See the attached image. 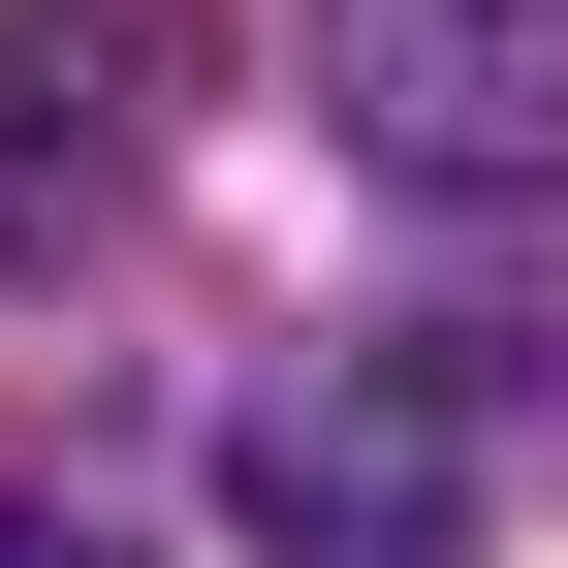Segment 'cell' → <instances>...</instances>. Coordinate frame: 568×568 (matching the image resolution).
<instances>
[{
  "label": "cell",
  "instance_id": "1",
  "mask_svg": "<svg viewBox=\"0 0 568 568\" xmlns=\"http://www.w3.org/2000/svg\"><path fill=\"white\" fill-rule=\"evenodd\" d=\"M253 537H284V568H474V506H443V443H316V410L253 443Z\"/></svg>",
  "mask_w": 568,
  "mask_h": 568
},
{
  "label": "cell",
  "instance_id": "2",
  "mask_svg": "<svg viewBox=\"0 0 568 568\" xmlns=\"http://www.w3.org/2000/svg\"><path fill=\"white\" fill-rule=\"evenodd\" d=\"M379 63H410V159H506V126H537V63H506V0H379Z\"/></svg>",
  "mask_w": 568,
  "mask_h": 568
},
{
  "label": "cell",
  "instance_id": "3",
  "mask_svg": "<svg viewBox=\"0 0 568 568\" xmlns=\"http://www.w3.org/2000/svg\"><path fill=\"white\" fill-rule=\"evenodd\" d=\"M0 568H126V537H63V506H32V537H0Z\"/></svg>",
  "mask_w": 568,
  "mask_h": 568
}]
</instances>
